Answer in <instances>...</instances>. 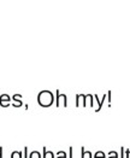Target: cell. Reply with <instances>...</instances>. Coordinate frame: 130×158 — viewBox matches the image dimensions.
Instances as JSON below:
<instances>
[{
    "instance_id": "cell-10",
    "label": "cell",
    "mask_w": 130,
    "mask_h": 158,
    "mask_svg": "<svg viewBox=\"0 0 130 158\" xmlns=\"http://www.w3.org/2000/svg\"><path fill=\"white\" fill-rule=\"evenodd\" d=\"M29 158H42V155L39 151H31L29 152Z\"/></svg>"
},
{
    "instance_id": "cell-6",
    "label": "cell",
    "mask_w": 130,
    "mask_h": 158,
    "mask_svg": "<svg viewBox=\"0 0 130 158\" xmlns=\"http://www.w3.org/2000/svg\"><path fill=\"white\" fill-rule=\"evenodd\" d=\"M22 99H23V97L21 94H14V95H12L11 100H12L13 103V106L14 107H21L22 105H24L23 102H22Z\"/></svg>"
},
{
    "instance_id": "cell-13",
    "label": "cell",
    "mask_w": 130,
    "mask_h": 158,
    "mask_svg": "<svg viewBox=\"0 0 130 158\" xmlns=\"http://www.w3.org/2000/svg\"><path fill=\"white\" fill-rule=\"evenodd\" d=\"M11 158H23L22 157V152L21 151H12Z\"/></svg>"
},
{
    "instance_id": "cell-16",
    "label": "cell",
    "mask_w": 130,
    "mask_h": 158,
    "mask_svg": "<svg viewBox=\"0 0 130 158\" xmlns=\"http://www.w3.org/2000/svg\"><path fill=\"white\" fill-rule=\"evenodd\" d=\"M124 158H130V148L124 150Z\"/></svg>"
},
{
    "instance_id": "cell-8",
    "label": "cell",
    "mask_w": 130,
    "mask_h": 158,
    "mask_svg": "<svg viewBox=\"0 0 130 158\" xmlns=\"http://www.w3.org/2000/svg\"><path fill=\"white\" fill-rule=\"evenodd\" d=\"M88 105L91 107L94 106V95L93 94H86V107Z\"/></svg>"
},
{
    "instance_id": "cell-20",
    "label": "cell",
    "mask_w": 130,
    "mask_h": 158,
    "mask_svg": "<svg viewBox=\"0 0 130 158\" xmlns=\"http://www.w3.org/2000/svg\"><path fill=\"white\" fill-rule=\"evenodd\" d=\"M0 158H2V147H0Z\"/></svg>"
},
{
    "instance_id": "cell-18",
    "label": "cell",
    "mask_w": 130,
    "mask_h": 158,
    "mask_svg": "<svg viewBox=\"0 0 130 158\" xmlns=\"http://www.w3.org/2000/svg\"><path fill=\"white\" fill-rule=\"evenodd\" d=\"M124 150H125L124 147H120V148H119V151H120V155H119V157H118V158H124Z\"/></svg>"
},
{
    "instance_id": "cell-4",
    "label": "cell",
    "mask_w": 130,
    "mask_h": 158,
    "mask_svg": "<svg viewBox=\"0 0 130 158\" xmlns=\"http://www.w3.org/2000/svg\"><path fill=\"white\" fill-rule=\"evenodd\" d=\"M75 104L76 107H86V94H76L75 97Z\"/></svg>"
},
{
    "instance_id": "cell-15",
    "label": "cell",
    "mask_w": 130,
    "mask_h": 158,
    "mask_svg": "<svg viewBox=\"0 0 130 158\" xmlns=\"http://www.w3.org/2000/svg\"><path fill=\"white\" fill-rule=\"evenodd\" d=\"M107 158H118V152L117 151H111L108 153V157Z\"/></svg>"
},
{
    "instance_id": "cell-1",
    "label": "cell",
    "mask_w": 130,
    "mask_h": 158,
    "mask_svg": "<svg viewBox=\"0 0 130 158\" xmlns=\"http://www.w3.org/2000/svg\"><path fill=\"white\" fill-rule=\"evenodd\" d=\"M54 94L48 89H43L38 94V103L41 107H50L54 103Z\"/></svg>"
},
{
    "instance_id": "cell-2",
    "label": "cell",
    "mask_w": 130,
    "mask_h": 158,
    "mask_svg": "<svg viewBox=\"0 0 130 158\" xmlns=\"http://www.w3.org/2000/svg\"><path fill=\"white\" fill-rule=\"evenodd\" d=\"M55 99H54V103H55V106L59 107V106H63V107H66L67 106V97L64 93H60L59 89L55 91Z\"/></svg>"
},
{
    "instance_id": "cell-3",
    "label": "cell",
    "mask_w": 130,
    "mask_h": 158,
    "mask_svg": "<svg viewBox=\"0 0 130 158\" xmlns=\"http://www.w3.org/2000/svg\"><path fill=\"white\" fill-rule=\"evenodd\" d=\"M94 95V100L96 102V107H95V112H99V111H101V109H103V106H104V103L105 100H106V98H107V94H104L103 97H101V99H99V95H96V94H93Z\"/></svg>"
},
{
    "instance_id": "cell-7",
    "label": "cell",
    "mask_w": 130,
    "mask_h": 158,
    "mask_svg": "<svg viewBox=\"0 0 130 158\" xmlns=\"http://www.w3.org/2000/svg\"><path fill=\"white\" fill-rule=\"evenodd\" d=\"M42 158H55V155L52 151H48L46 147H42Z\"/></svg>"
},
{
    "instance_id": "cell-9",
    "label": "cell",
    "mask_w": 130,
    "mask_h": 158,
    "mask_svg": "<svg viewBox=\"0 0 130 158\" xmlns=\"http://www.w3.org/2000/svg\"><path fill=\"white\" fill-rule=\"evenodd\" d=\"M81 158H93V153L91 151H87L83 146L81 147Z\"/></svg>"
},
{
    "instance_id": "cell-17",
    "label": "cell",
    "mask_w": 130,
    "mask_h": 158,
    "mask_svg": "<svg viewBox=\"0 0 130 158\" xmlns=\"http://www.w3.org/2000/svg\"><path fill=\"white\" fill-rule=\"evenodd\" d=\"M72 152H74V147L70 146V147H69V155H67V158H72Z\"/></svg>"
},
{
    "instance_id": "cell-21",
    "label": "cell",
    "mask_w": 130,
    "mask_h": 158,
    "mask_svg": "<svg viewBox=\"0 0 130 158\" xmlns=\"http://www.w3.org/2000/svg\"><path fill=\"white\" fill-rule=\"evenodd\" d=\"M24 109H26V110H28V109H29V106H28V104H24Z\"/></svg>"
},
{
    "instance_id": "cell-11",
    "label": "cell",
    "mask_w": 130,
    "mask_h": 158,
    "mask_svg": "<svg viewBox=\"0 0 130 158\" xmlns=\"http://www.w3.org/2000/svg\"><path fill=\"white\" fill-rule=\"evenodd\" d=\"M93 158H106V155L103 151H96L94 155H93Z\"/></svg>"
},
{
    "instance_id": "cell-14",
    "label": "cell",
    "mask_w": 130,
    "mask_h": 158,
    "mask_svg": "<svg viewBox=\"0 0 130 158\" xmlns=\"http://www.w3.org/2000/svg\"><path fill=\"white\" fill-rule=\"evenodd\" d=\"M22 157L23 158H29V150H28V147H24L23 148V153H22Z\"/></svg>"
},
{
    "instance_id": "cell-19",
    "label": "cell",
    "mask_w": 130,
    "mask_h": 158,
    "mask_svg": "<svg viewBox=\"0 0 130 158\" xmlns=\"http://www.w3.org/2000/svg\"><path fill=\"white\" fill-rule=\"evenodd\" d=\"M107 97H108V107H111V91H108Z\"/></svg>"
},
{
    "instance_id": "cell-12",
    "label": "cell",
    "mask_w": 130,
    "mask_h": 158,
    "mask_svg": "<svg viewBox=\"0 0 130 158\" xmlns=\"http://www.w3.org/2000/svg\"><path fill=\"white\" fill-rule=\"evenodd\" d=\"M55 158H67V153L65 151H58L55 155Z\"/></svg>"
},
{
    "instance_id": "cell-5",
    "label": "cell",
    "mask_w": 130,
    "mask_h": 158,
    "mask_svg": "<svg viewBox=\"0 0 130 158\" xmlns=\"http://www.w3.org/2000/svg\"><path fill=\"white\" fill-rule=\"evenodd\" d=\"M10 102H11V97L9 94H1L0 95V106L7 107V106H10Z\"/></svg>"
}]
</instances>
